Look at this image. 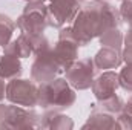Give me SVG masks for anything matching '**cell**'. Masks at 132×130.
Masks as SVG:
<instances>
[{
  "mask_svg": "<svg viewBox=\"0 0 132 130\" xmlns=\"http://www.w3.org/2000/svg\"><path fill=\"white\" fill-rule=\"evenodd\" d=\"M15 29V23L5 14H0V46H6L11 41L12 32Z\"/></svg>",
  "mask_w": 132,
  "mask_h": 130,
  "instance_id": "obj_18",
  "label": "cell"
},
{
  "mask_svg": "<svg viewBox=\"0 0 132 130\" xmlns=\"http://www.w3.org/2000/svg\"><path fill=\"white\" fill-rule=\"evenodd\" d=\"M22 72L23 69H22V63L19 57L3 52V55L0 57V77L3 80H12V78L20 77Z\"/></svg>",
  "mask_w": 132,
  "mask_h": 130,
  "instance_id": "obj_14",
  "label": "cell"
},
{
  "mask_svg": "<svg viewBox=\"0 0 132 130\" xmlns=\"http://www.w3.org/2000/svg\"><path fill=\"white\" fill-rule=\"evenodd\" d=\"M121 112L125 113V115H128V116H131L132 118V98L123 106V109H121Z\"/></svg>",
  "mask_w": 132,
  "mask_h": 130,
  "instance_id": "obj_22",
  "label": "cell"
},
{
  "mask_svg": "<svg viewBox=\"0 0 132 130\" xmlns=\"http://www.w3.org/2000/svg\"><path fill=\"white\" fill-rule=\"evenodd\" d=\"M118 83L121 89L132 92V63H128L125 69H121V72L118 73Z\"/></svg>",
  "mask_w": 132,
  "mask_h": 130,
  "instance_id": "obj_19",
  "label": "cell"
},
{
  "mask_svg": "<svg viewBox=\"0 0 132 130\" xmlns=\"http://www.w3.org/2000/svg\"><path fill=\"white\" fill-rule=\"evenodd\" d=\"M91 106L98 107L101 110H106V112H109L112 115H118L121 112L125 103H123V99L118 97V95H112V97L106 98V99H101L98 104H91Z\"/></svg>",
  "mask_w": 132,
  "mask_h": 130,
  "instance_id": "obj_17",
  "label": "cell"
},
{
  "mask_svg": "<svg viewBox=\"0 0 132 130\" xmlns=\"http://www.w3.org/2000/svg\"><path fill=\"white\" fill-rule=\"evenodd\" d=\"M48 26V6L43 2L31 0L25 6L22 15L17 18V28L25 34H43Z\"/></svg>",
  "mask_w": 132,
  "mask_h": 130,
  "instance_id": "obj_4",
  "label": "cell"
},
{
  "mask_svg": "<svg viewBox=\"0 0 132 130\" xmlns=\"http://www.w3.org/2000/svg\"><path fill=\"white\" fill-rule=\"evenodd\" d=\"M129 26H131V28H132V20H131V22H129Z\"/></svg>",
  "mask_w": 132,
  "mask_h": 130,
  "instance_id": "obj_25",
  "label": "cell"
},
{
  "mask_svg": "<svg viewBox=\"0 0 132 130\" xmlns=\"http://www.w3.org/2000/svg\"><path fill=\"white\" fill-rule=\"evenodd\" d=\"M26 2H31V0H26Z\"/></svg>",
  "mask_w": 132,
  "mask_h": 130,
  "instance_id": "obj_26",
  "label": "cell"
},
{
  "mask_svg": "<svg viewBox=\"0 0 132 130\" xmlns=\"http://www.w3.org/2000/svg\"><path fill=\"white\" fill-rule=\"evenodd\" d=\"M6 97V87H5V83H3V78L0 77V101Z\"/></svg>",
  "mask_w": 132,
  "mask_h": 130,
  "instance_id": "obj_23",
  "label": "cell"
},
{
  "mask_svg": "<svg viewBox=\"0 0 132 130\" xmlns=\"http://www.w3.org/2000/svg\"><path fill=\"white\" fill-rule=\"evenodd\" d=\"M121 61L123 57L120 49L106 48V46H103L94 57V64L97 69H115L121 64Z\"/></svg>",
  "mask_w": 132,
  "mask_h": 130,
  "instance_id": "obj_12",
  "label": "cell"
},
{
  "mask_svg": "<svg viewBox=\"0 0 132 130\" xmlns=\"http://www.w3.org/2000/svg\"><path fill=\"white\" fill-rule=\"evenodd\" d=\"M91 109H92L91 116L88 123L83 126V129H117V115H112L94 106H91Z\"/></svg>",
  "mask_w": 132,
  "mask_h": 130,
  "instance_id": "obj_11",
  "label": "cell"
},
{
  "mask_svg": "<svg viewBox=\"0 0 132 130\" xmlns=\"http://www.w3.org/2000/svg\"><path fill=\"white\" fill-rule=\"evenodd\" d=\"M118 12H120V18L123 22L129 23L132 20V0H123Z\"/></svg>",
  "mask_w": 132,
  "mask_h": 130,
  "instance_id": "obj_21",
  "label": "cell"
},
{
  "mask_svg": "<svg viewBox=\"0 0 132 130\" xmlns=\"http://www.w3.org/2000/svg\"><path fill=\"white\" fill-rule=\"evenodd\" d=\"M42 127V116L22 106L0 104V129H35Z\"/></svg>",
  "mask_w": 132,
  "mask_h": 130,
  "instance_id": "obj_3",
  "label": "cell"
},
{
  "mask_svg": "<svg viewBox=\"0 0 132 130\" xmlns=\"http://www.w3.org/2000/svg\"><path fill=\"white\" fill-rule=\"evenodd\" d=\"M80 9V0H51L48 6V26L62 28L74 22Z\"/></svg>",
  "mask_w": 132,
  "mask_h": 130,
  "instance_id": "obj_8",
  "label": "cell"
},
{
  "mask_svg": "<svg viewBox=\"0 0 132 130\" xmlns=\"http://www.w3.org/2000/svg\"><path fill=\"white\" fill-rule=\"evenodd\" d=\"M95 70H97V67L94 64V60L83 58V60L74 61L66 69V80L74 89L86 90L92 86Z\"/></svg>",
  "mask_w": 132,
  "mask_h": 130,
  "instance_id": "obj_7",
  "label": "cell"
},
{
  "mask_svg": "<svg viewBox=\"0 0 132 130\" xmlns=\"http://www.w3.org/2000/svg\"><path fill=\"white\" fill-rule=\"evenodd\" d=\"M35 2H43V3H45V2H46V0H35Z\"/></svg>",
  "mask_w": 132,
  "mask_h": 130,
  "instance_id": "obj_24",
  "label": "cell"
},
{
  "mask_svg": "<svg viewBox=\"0 0 132 130\" xmlns=\"http://www.w3.org/2000/svg\"><path fill=\"white\" fill-rule=\"evenodd\" d=\"M6 99L22 107H34L38 103V86L29 80L12 78L6 84Z\"/></svg>",
  "mask_w": 132,
  "mask_h": 130,
  "instance_id": "obj_5",
  "label": "cell"
},
{
  "mask_svg": "<svg viewBox=\"0 0 132 130\" xmlns=\"http://www.w3.org/2000/svg\"><path fill=\"white\" fill-rule=\"evenodd\" d=\"M100 43H101V46H106V48L120 49L123 44V35L118 31V28H111V29H106L100 35Z\"/></svg>",
  "mask_w": 132,
  "mask_h": 130,
  "instance_id": "obj_16",
  "label": "cell"
},
{
  "mask_svg": "<svg viewBox=\"0 0 132 130\" xmlns=\"http://www.w3.org/2000/svg\"><path fill=\"white\" fill-rule=\"evenodd\" d=\"M120 12L104 0H92L83 5L72 25V34L80 46H86L92 38L100 37L106 29L118 28Z\"/></svg>",
  "mask_w": 132,
  "mask_h": 130,
  "instance_id": "obj_1",
  "label": "cell"
},
{
  "mask_svg": "<svg viewBox=\"0 0 132 130\" xmlns=\"http://www.w3.org/2000/svg\"><path fill=\"white\" fill-rule=\"evenodd\" d=\"M120 86L118 83V73L112 72V70H108V72H103L98 78H95L92 81V92L95 98L101 101V99H106V98L115 95V90L117 87Z\"/></svg>",
  "mask_w": 132,
  "mask_h": 130,
  "instance_id": "obj_10",
  "label": "cell"
},
{
  "mask_svg": "<svg viewBox=\"0 0 132 130\" xmlns=\"http://www.w3.org/2000/svg\"><path fill=\"white\" fill-rule=\"evenodd\" d=\"M42 127L52 130H69L74 127V123L69 116L57 110H46L42 116Z\"/></svg>",
  "mask_w": 132,
  "mask_h": 130,
  "instance_id": "obj_13",
  "label": "cell"
},
{
  "mask_svg": "<svg viewBox=\"0 0 132 130\" xmlns=\"http://www.w3.org/2000/svg\"><path fill=\"white\" fill-rule=\"evenodd\" d=\"M5 52L6 54H12L19 58H26L32 54V49H31V44H29V37L28 34L22 32L20 37L11 43H8L5 46Z\"/></svg>",
  "mask_w": 132,
  "mask_h": 130,
  "instance_id": "obj_15",
  "label": "cell"
},
{
  "mask_svg": "<svg viewBox=\"0 0 132 130\" xmlns=\"http://www.w3.org/2000/svg\"><path fill=\"white\" fill-rule=\"evenodd\" d=\"M80 2H83V0H80Z\"/></svg>",
  "mask_w": 132,
  "mask_h": 130,
  "instance_id": "obj_27",
  "label": "cell"
},
{
  "mask_svg": "<svg viewBox=\"0 0 132 130\" xmlns=\"http://www.w3.org/2000/svg\"><path fill=\"white\" fill-rule=\"evenodd\" d=\"M123 61L126 63H132V28L129 26V32L125 37V49L121 52Z\"/></svg>",
  "mask_w": 132,
  "mask_h": 130,
  "instance_id": "obj_20",
  "label": "cell"
},
{
  "mask_svg": "<svg viewBox=\"0 0 132 130\" xmlns=\"http://www.w3.org/2000/svg\"><path fill=\"white\" fill-rule=\"evenodd\" d=\"M78 41L72 34V28H66L60 29L59 34V40L55 43V46L52 48V54L55 57V60L59 61L60 67L66 70L69 66L72 64L77 57H78Z\"/></svg>",
  "mask_w": 132,
  "mask_h": 130,
  "instance_id": "obj_6",
  "label": "cell"
},
{
  "mask_svg": "<svg viewBox=\"0 0 132 130\" xmlns=\"http://www.w3.org/2000/svg\"><path fill=\"white\" fill-rule=\"evenodd\" d=\"M75 103V92L65 78H54L38 86V106L45 110L62 112Z\"/></svg>",
  "mask_w": 132,
  "mask_h": 130,
  "instance_id": "obj_2",
  "label": "cell"
},
{
  "mask_svg": "<svg viewBox=\"0 0 132 130\" xmlns=\"http://www.w3.org/2000/svg\"><path fill=\"white\" fill-rule=\"evenodd\" d=\"M63 69L60 67L59 61L55 60L54 54H52V48L46 52H42L37 55L35 61L32 63L31 67V77L34 81L38 83H46L54 80Z\"/></svg>",
  "mask_w": 132,
  "mask_h": 130,
  "instance_id": "obj_9",
  "label": "cell"
}]
</instances>
